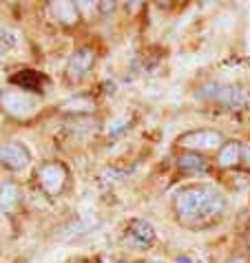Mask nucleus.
Instances as JSON below:
<instances>
[{"label": "nucleus", "instance_id": "obj_17", "mask_svg": "<svg viewBox=\"0 0 250 263\" xmlns=\"http://www.w3.org/2000/svg\"><path fill=\"white\" fill-rule=\"evenodd\" d=\"M226 263H246V261H244V259H237V257H235V259H228Z\"/></svg>", "mask_w": 250, "mask_h": 263}, {"label": "nucleus", "instance_id": "obj_6", "mask_svg": "<svg viewBox=\"0 0 250 263\" xmlns=\"http://www.w3.org/2000/svg\"><path fill=\"white\" fill-rule=\"evenodd\" d=\"M31 162V153L25 144L20 142H5L0 144V166H5L7 171H25Z\"/></svg>", "mask_w": 250, "mask_h": 263}, {"label": "nucleus", "instance_id": "obj_5", "mask_svg": "<svg viewBox=\"0 0 250 263\" xmlns=\"http://www.w3.org/2000/svg\"><path fill=\"white\" fill-rule=\"evenodd\" d=\"M217 102L224 104L228 111H250V84L237 82L222 86Z\"/></svg>", "mask_w": 250, "mask_h": 263}, {"label": "nucleus", "instance_id": "obj_10", "mask_svg": "<svg viewBox=\"0 0 250 263\" xmlns=\"http://www.w3.org/2000/svg\"><path fill=\"white\" fill-rule=\"evenodd\" d=\"M241 151H244V146L241 142H226L222 148L217 153V166L222 168H235L241 164Z\"/></svg>", "mask_w": 250, "mask_h": 263}, {"label": "nucleus", "instance_id": "obj_13", "mask_svg": "<svg viewBox=\"0 0 250 263\" xmlns=\"http://www.w3.org/2000/svg\"><path fill=\"white\" fill-rule=\"evenodd\" d=\"M60 111L62 113H76V115H84V113H91L95 111V102L91 98H86V96H78V98H71L67 100L64 104L60 106Z\"/></svg>", "mask_w": 250, "mask_h": 263}, {"label": "nucleus", "instance_id": "obj_14", "mask_svg": "<svg viewBox=\"0 0 250 263\" xmlns=\"http://www.w3.org/2000/svg\"><path fill=\"white\" fill-rule=\"evenodd\" d=\"M177 164H180L182 171H188V173H200V171L204 173L206 168H208L206 159L200 155V153H184Z\"/></svg>", "mask_w": 250, "mask_h": 263}, {"label": "nucleus", "instance_id": "obj_3", "mask_svg": "<svg viewBox=\"0 0 250 263\" xmlns=\"http://www.w3.org/2000/svg\"><path fill=\"white\" fill-rule=\"evenodd\" d=\"M35 179H38L40 191L47 197H58L64 193L69 184V171L62 162H45L35 171Z\"/></svg>", "mask_w": 250, "mask_h": 263}, {"label": "nucleus", "instance_id": "obj_7", "mask_svg": "<svg viewBox=\"0 0 250 263\" xmlns=\"http://www.w3.org/2000/svg\"><path fill=\"white\" fill-rule=\"evenodd\" d=\"M93 64H95V51L91 47H80V49H76V53L69 58L67 76L71 80H80L93 69Z\"/></svg>", "mask_w": 250, "mask_h": 263}, {"label": "nucleus", "instance_id": "obj_16", "mask_svg": "<svg viewBox=\"0 0 250 263\" xmlns=\"http://www.w3.org/2000/svg\"><path fill=\"white\" fill-rule=\"evenodd\" d=\"M241 162L250 171V146H244V151H241Z\"/></svg>", "mask_w": 250, "mask_h": 263}, {"label": "nucleus", "instance_id": "obj_2", "mask_svg": "<svg viewBox=\"0 0 250 263\" xmlns=\"http://www.w3.org/2000/svg\"><path fill=\"white\" fill-rule=\"evenodd\" d=\"M0 108L13 120H29L38 111V100L31 93L20 89H3L0 91Z\"/></svg>", "mask_w": 250, "mask_h": 263}, {"label": "nucleus", "instance_id": "obj_8", "mask_svg": "<svg viewBox=\"0 0 250 263\" xmlns=\"http://www.w3.org/2000/svg\"><path fill=\"white\" fill-rule=\"evenodd\" d=\"M127 235L135 246L149 248L153 241H155V228H153L146 219H133V221L127 226Z\"/></svg>", "mask_w": 250, "mask_h": 263}, {"label": "nucleus", "instance_id": "obj_9", "mask_svg": "<svg viewBox=\"0 0 250 263\" xmlns=\"http://www.w3.org/2000/svg\"><path fill=\"white\" fill-rule=\"evenodd\" d=\"M49 11L58 23L64 27H73L80 23V9L78 5L69 3V0H58V3H49Z\"/></svg>", "mask_w": 250, "mask_h": 263}, {"label": "nucleus", "instance_id": "obj_4", "mask_svg": "<svg viewBox=\"0 0 250 263\" xmlns=\"http://www.w3.org/2000/svg\"><path fill=\"white\" fill-rule=\"evenodd\" d=\"M177 144L182 148H186L188 153H200V151H210V148H222L226 142L219 130L200 128V130H188V133H184L177 140Z\"/></svg>", "mask_w": 250, "mask_h": 263}, {"label": "nucleus", "instance_id": "obj_11", "mask_svg": "<svg viewBox=\"0 0 250 263\" xmlns=\"http://www.w3.org/2000/svg\"><path fill=\"white\" fill-rule=\"evenodd\" d=\"M20 197H23V193H20V186L16 181H3L0 184V210L11 213L20 203Z\"/></svg>", "mask_w": 250, "mask_h": 263}, {"label": "nucleus", "instance_id": "obj_15", "mask_svg": "<svg viewBox=\"0 0 250 263\" xmlns=\"http://www.w3.org/2000/svg\"><path fill=\"white\" fill-rule=\"evenodd\" d=\"M129 126V120L127 118H120V120H113L111 124H109V135H117V133H122L124 128Z\"/></svg>", "mask_w": 250, "mask_h": 263}, {"label": "nucleus", "instance_id": "obj_1", "mask_svg": "<svg viewBox=\"0 0 250 263\" xmlns=\"http://www.w3.org/2000/svg\"><path fill=\"white\" fill-rule=\"evenodd\" d=\"M226 197L210 184H190L180 188L173 197L177 221L188 230H204L215 226L226 213Z\"/></svg>", "mask_w": 250, "mask_h": 263}, {"label": "nucleus", "instance_id": "obj_12", "mask_svg": "<svg viewBox=\"0 0 250 263\" xmlns=\"http://www.w3.org/2000/svg\"><path fill=\"white\" fill-rule=\"evenodd\" d=\"M11 82L13 84H18L20 86V91H27V93H40L42 91V82H45V78L40 76V73H35V71H20L16 73V76L11 78Z\"/></svg>", "mask_w": 250, "mask_h": 263}]
</instances>
